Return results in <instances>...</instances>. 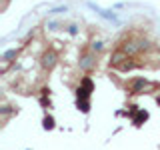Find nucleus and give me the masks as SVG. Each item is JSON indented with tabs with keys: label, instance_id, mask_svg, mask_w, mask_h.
I'll use <instances>...</instances> for the list:
<instances>
[{
	"label": "nucleus",
	"instance_id": "1",
	"mask_svg": "<svg viewBox=\"0 0 160 150\" xmlns=\"http://www.w3.org/2000/svg\"><path fill=\"white\" fill-rule=\"evenodd\" d=\"M56 62H58V56H56L54 50H46V52L42 54V60H40V64H42L44 70H52L56 66Z\"/></svg>",
	"mask_w": 160,
	"mask_h": 150
},
{
	"label": "nucleus",
	"instance_id": "2",
	"mask_svg": "<svg viewBox=\"0 0 160 150\" xmlns=\"http://www.w3.org/2000/svg\"><path fill=\"white\" fill-rule=\"evenodd\" d=\"M146 78H136V80H132V84H130V92L132 94H140L144 90V86H146Z\"/></svg>",
	"mask_w": 160,
	"mask_h": 150
},
{
	"label": "nucleus",
	"instance_id": "3",
	"mask_svg": "<svg viewBox=\"0 0 160 150\" xmlns=\"http://www.w3.org/2000/svg\"><path fill=\"white\" fill-rule=\"evenodd\" d=\"M146 120H148V110H142V108H140L138 112H136V116L132 118V124H134V126H142Z\"/></svg>",
	"mask_w": 160,
	"mask_h": 150
},
{
	"label": "nucleus",
	"instance_id": "4",
	"mask_svg": "<svg viewBox=\"0 0 160 150\" xmlns=\"http://www.w3.org/2000/svg\"><path fill=\"white\" fill-rule=\"evenodd\" d=\"M126 58H128L126 54H124L122 50H118V52H114V54H112V58H110V66H116V68H118Z\"/></svg>",
	"mask_w": 160,
	"mask_h": 150
},
{
	"label": "nucleus",
	"instance_id": "5",
	"mask_svg": "<svg viewBox=\"0 0 160 150\" xmlns=\"http://www.w3.org/2000/svg\"><path fill=\"white\" fill-rule=\"evenodd\" d=\"M90 90L88 88H84V86H80L78 84V88H76V100H90Z\"/></svg>",
	"mask_w": 160,
	"mask_h": 150
},
{
	"label": "nucleus",
	"instance_id": "6",
	"mask_svg": "<svg viewBox=\"0 0 160 150\" xmlns=\"http://www.w3.org/2000/svg\"><path fill=\"white\" fill-rule=\"evenodd\" d=\"M54 126H56V122H54V118H52V116H48V114H46V116L42 118V128H44V130H54Z\"/></svg>",
	"mask_w": 160,
	"mask_h": 150
},
{
	"label": "nucleus",
	"instance_id": "7",
	"mask_svg": "<svg viewBox=\"0 0 160 150\" xmlns=\"http://www.w3.org/2000/svg\"><path fill=\"white\" fill-rule=\"evenodd\" d=\"M132 68H136V62H134L132 58H126L122 64L118 66V70H122V72H126V70H132Z\"/></svg>",
	"mask_w": 160,
	"mask_h": 150
},
{
	"label": "nucleus",
	"instance_id": "8",
	"mask_svg": "<svg viewBox=\"0 0 160 150\" xmlns=\"http://www.w3.org/2000/svg\"><path fill=\"white\" fill-rule=\"evenodd\" d=\"M76 106L82 114H88L90 112V100H76Z\"/></svg>",
	"mask_w": 160,
	"mask_h": 150
},
{
	"label": "nucleus",
	"instance_id": "9",
	"mask_svg": "<svg viewBox=\"0 0 160 150\" xmlns=\"http://www.w3.org/2000/svg\"><path fill=\"white\" fill-rule=\"evenodd\" d=\"M80 86H84V88H88L90 92H94V82H92L90 76H84L82 80H80Z\"/></svg>",
	"mask_w": 160,
	"mask_h": 150
},
{
	"label": "nucleus",
	"instance_id": "10",
	"mask_svg": "<svg viewBox=\"0 0 160 150\" xmlns=\"http://www.w3.org/2000/svg\"><path fill=\"white\" fill-rule=\"evenodd\" d=\"M16 56H18V50H16V48L6 50V52H4V60H6V62H10V60H12V58H16Z\"/></svg>",
	"mask_w": 160,
	"mask_h": 150
},
{
	"label": "nucleus",
	"instance_id": "11",
	"mask_svg": "<svg viewBox=\"0 0 160 150\" xmlns=\"http://www.w3.org/2000/svg\"><path fill=\"white\" fill-rule=\"evenodd\" d=\"M92 50H94V52L102 50V42H92Z\"/></svg>",
	"mask_w": 160,
	"mask_h": 150
},
{
	"label": "nucleus",
	"instance_id": "12",
	"mask_svg": "<svg viewBox=\"0 0 160 150\" xmlns=\"http://www.w3.org/2000/svg\"><path fill=\"white\" fill-rule=\"evenodd\" d=\"M80 64H82V68H88V66H92V62H90V58H84V60H82Z\"/></svg>",
	"mask_w": 160,
	"mask_h": 150
},
{
	"label": "nucleus",
	"instance_id": "13",
	"mask_svg": "<svg viewBox=\"0 0 160 150\" xmlns=\"http://www.w3.org/2000/svg\"><path fill=\"white\" fill-rule=\"evenodd\" d=\"M68 32H70V34H76V32H78V26H74V24H72V26H70V30H68Z\"/></svg>",
	"mask_w": 160,
	"mask_h": 150
},
{
	"label": "nucleus",
	"instance_id": "14",
	"mask_svg": "<svg viewBox=\"0 0 160 150\" xmlns=\"http://www.w3.org/2000/svg\"><path fill=\"white\" fill-rule=\"evenodd\" d=\"M158 102H160V96H158Z\"/></svg>",
	"mask_w": 160,
	"mask_h": 150
}]
</instances>
